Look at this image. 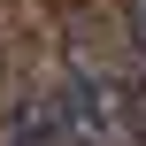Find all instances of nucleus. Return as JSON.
Segmentation results:
<instances>
[{"mask_svg": "<svg viewBox=\"0 0 146 146\" xmlns=\"http://www.w3.org/2000/svg\"><path fill=\"white\" fill-rule=\"evenodd\" d=\"M123 131H131V85L100 69H77L69 85H54L15 115V146H123Z\"/></svg>", "mask_w": 146, "mask_h": 146, "instance_id": "1", "label": "nucleus"}, {"mask_svg": "<svg viewBox=\"0 0 146 146\" xmlns=\"http://www.w3.org/2000/svg\"><path fill=\"white\" fill-rule=\"evenodd\" d=\"M131 31H139V46H146V0H131Z\"/></svg>", "mask_w": 146, "mask_h": 146, "instance_id": "2", "label": "nucleus"}]
</instances>
